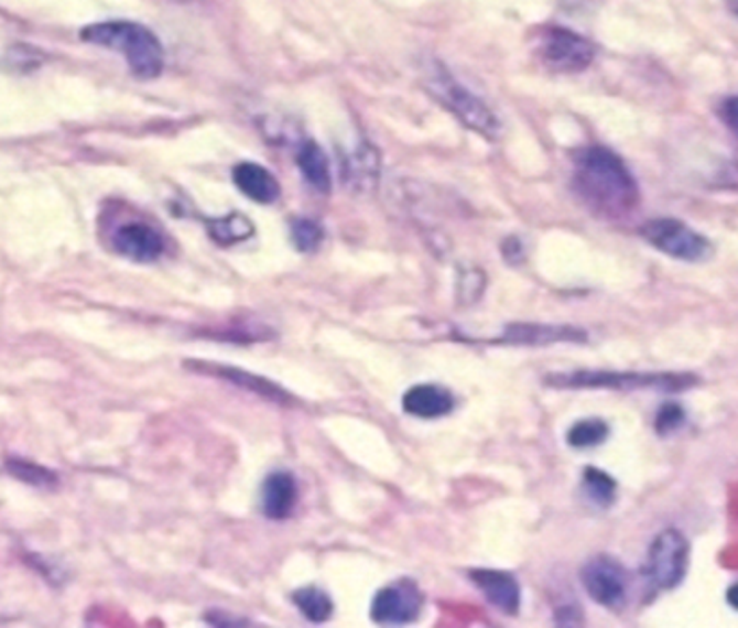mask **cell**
Returning a JSON list of instances; mask_svg holds the SVG:
<instances>
[{
  "instance_id": "cell-1",
  "label": "cell",
  "mask_w": 738,
  "mask_h": 628,
  "mask_svg": "<svg viewBox=\"0 0 738 628\" xmlns=\"http://www.w3.org/2000/svg\"><path fill=\"white\" fill-rule=\"evenodd\" d=\"M575 184L592 208L607 216H625L639 204V186L622 158L594 145L575 156Z\"/></svg>"
},
{
  "instance_id": "cell-2",
  "label": "cell",
  "mask_w": 738,
  "mask_h": 628,
  "mask_svg": "<svg viewBox=\"0 0 738 628\" xmlns=\"http://www.w3.org/2000/svg\"><path fill=\"white\" fill-rule=\"evenodd\" d=\"M80 40L121 54L137 78L152 80L164 69V48L154 31L130 20H106L80 31Z\"/></svg>"
},
{
  "instance_id": "cell-3",
  "label": "cell",
  "mask_w": 738,
  "mask_h": 628,
  "mask_svg": "<svg viewBox=\"0 0 738 628\" xmlns=\"http://www.w3.org/2000/svg\"><path fill=\"white\" fill-rule=\"evenodd\" d=\"M544 382L557 389H654L663 393H681L697 387L699 378L685 371H564L549 373Z\"/></svg>"
},
{
  "instance_id": "cell-4",
  "label": "cell",
  "mask_w": 738,
  "mask_h": 628,
  "mask_svg": "<svg viewBox=\"0 0 738 628\" xmlns=\"http://www.w3.org/2000/svg\"><path fill=\"white\" fill-rule=\"evenodd\" d=\"M425 89L432 94L434 100H438L454 117H458L463 126L471 128L486 139H497L499 119L495 117V112L467 87H463L447 69L436 67L425 80Z\"/></svg>"
},
{
  "instance_id": "cell-5",
  "label": "cell",
  "mask_w": 738,
  "mask_h": 628,
  "mask_svg": "<svg viewBox=\"0 0 738 628\" xmlns=\"http://www.w3.org/2000/svg\"><path fill=\"white\" fill-rule=\"evenodd\" d=\"M639 236L656 251L681 262H706L715 253L706 236L679 218H652L639 227Z\"/></svg>"
},
{
  "instance_id": "cell-6",
  "label": "cell",
  "mask_w": 738,
  "mask_h": 628,
  "mask_svg": "<svg viewBox=\"0 0 738 628\" xmlns=\"http://www.w3.org/2000/svg\"><path fill=\"white\" fill-rule=\"evenodd\" d=\"M688 571V542L679 529H663L650 544L643 576L654 589H676Z\"/></svg>"
},
{
  "instance_id": "cell-7",
  "label": "cell",
  "mask_w": 738,
  "mask_h": 628,
  "mask_svg": "<svg viewBox=\"0 0 738 628\" xmlns=\"http://www.w3.org/2000/svg\"><path fill=\"white\" fill-rule=\"evenodd\" d=\"M538 53L542 63L553 72L577 74L592 65L596 48L589 40L580 37L575 31L562 26H546L542 29Z\"/></svg>"
},
{
  "instance_id": "cell-8",
  "label": "cell",
  "mask_w": 738,
  "mask_h": 628,
  "mask_svg": "<svg viewBox=\"0 0 738 628\" xmlns=\"http://www.w3.org/2000/svg\"><path fill=\"white\" fill-rule=\"evenodd\" d=\"M580 583L589 598L607 609H620L629 594V573L611 555H596L580 569Z\"/></svg>"
},
{
  "instance_id": "cell-9",
  "label": "cell",
  "mask_w": 738,
  "mask_h": 628,
  "mask_svg": "<svg viewBox=\"0 0 738 628\" xmlns=\"http://www.w3.org/2000/svg\"><path fill=\"white\" fill-rule=\"evenodd\" d=\"M423 607V596L420 587L404 578L398 583H391L382 589L371 600V620L376 625H411L420 618Z\"/></svg>"
},
{
  "instance_id": "cell-10",
  "label": "cell",
  "mask_w": 738,
  "mask_h": 628,
  "mask_svg": "<svg viewBox=\"0 0 738 628\" xmlns=\"http://www.w3.org/2000/svg\"><path fill=\"white\" fill-rule=\"evenodd\" d=\"M110 247L130 262L152 263L164 253V238L145 220H126L110 231Z\"/></svg>"
},
{
  "instance_id": "cell-11",
  "label": "cell",
  "mask_w": 738,
  "mask_h": 628,
  "mask_svg": "<svg viewBox=\"0 0 738 628\" xmlns=\"http://www.w3.org/2000/svg\"><path fill=\"white\" fill-rule=\"evenodd\" d=\"M587 333L579 326L568 324H531L519 322L506 326L497 344L510 346H551V344H585Z\"/></svg>"
},
{
  "instance_id": "cell-12",
  "label": "cell",
  "mask_w": 738,
  "mask_h": 628,
  "mask_svg": "<svg viewBox=\"0 0 738 628\" xmlns=\"http://www.w3.org/2000/svg\"><path fill=\"white\" fill-rule=\"evenodd\" d=\"M188 367H193V369H197L202 373L218 376V378H223V380H227V382H231V385H236L240 389L258 393L260 398L270 400V402L283 404V407H294L296 404V400L285 389H281L272 380L262 378V376H256L251 371H245V369H238V367L214 366V364H206V361H188Z\"/></svg>"
},
{
  "instance_id": "cell-13",
  "label": "cell",
  "mask_w": 738,
  "mask_h": 628,
  "mask_svg": "<svg viewBox=\"0 0 738 628\" xmlns=\"http://www.w3.org/2000/svg\"><path fill=\"white\" fill-rule=\"evenodd\" d=\"M471 581L477 589L484 594V598L499 609L501 614L517 616L521 609V587L519 581L510 573L503 571H490V569H475L471 571Z\"/></svg>"
},
{
  "instance_id": "cell-14",
  "label": "cell",
  "mask_w": 738,
  "mask_h": 628,
  "mask_svg": "<svg viewBox=\"0 0 738 628\" xmlns=\"http://www.w3.org/2000/svg\"><path fill=\"white\" fill-rule=\"evenodd\" d=\"M299 497L296 479L287 472L270 473L262 486V512L270 521H283L292 515Z\"/></svg>"
},
{
  "instance_id": "cell-15",
  "label": "cell",
  "mask_w": 738,
  "mask_h": 628,
  "mask_svg": "<svg viewBox=\"0 0 738 628\" xmlns=\"http://www.w3.org/2000/svg\"><path fill=\"white\" fill-rule=\"evenodd\" d=\"M402 409L411 418H445L454 411V396L438 385H415L404 393Z\"/></svg>"
},
{
  "instance_id": "cell-16",
  "label": "cell",
  "mask_w": 738,
  "mask_h": 628,
  "mask_svg": "<svg viewBox=\"0 0 738 628\" xmlns=\"http://www.w3.org/2000/svg\"><path fill=\"white\" fill-rule=\"evenodd\" d=\"M234 182L245 197H249L258 204H264V206L274 204L281 195V186L274 180V175L256 162L238 164L234 169Z\"/></svg>"
},
{
  "instance_id": "cell-17",
  "label": "cell",
  "mask_w": 738,
  "mask_h": 628,
  "mask_svg": "<svg viewBox=\"0 0 738 628\" xmlns=\"http://www.w3.org/2000/svg\"><path fill=\"white\" fill-rule=\"evenodd\" d=\"M380 175V158L371 145H361L344 164V180L350 188L371 191Z\"/></svg>"
},
{
  "instance_id": "cell-18",
  "label": "cell",
  "mask_w": 738,
  "mask_h": 628,
  "mask_svg": "<svg viewBox=\"0 0 738 628\" xmlns=\"http://www.w3.org/2000/svg\"><path fill=\"white\" fill-rule=\"evenodd\" d=\"M305 180L319 191V193H328L330 191V166H328V158L322 152V148H317L316 143H305L299 152L296 158Z\"/></svg>"
},
{
  "instance_id": "cell-19",
  "label": "cell",
  "mask_w": 738,
  "mask_h": 628,
  "mask_svg": "<svg viewBox=\"0 0 738 628\" xmlns=\"http://www.w3.org/2000/svg\"><path fill=\"white\" fill-rule=\"evenodd\" d=\"M208 231H210L211 240L227 247V245H236V242H245L253 236L256 227L253 223L234 212V214H227L223 218H214V220H208Z\"/></svg>"
},
{
  "instance_id": "cell-20",
  "label": "cell",
  "mask_w": 738,
  "mask_h": 628,
  "mask_svg": "<svg viewBox=\"0 0 738 628\" xmlns=\"http://www.w3.org/2000/svg\"><path fill=\"white\" fill-rule=\"evenodd\" d=\"M4 472L9 473L13 479L31 486V488H40V490H53L58 486V475L37 463L24 461V458H9L4 463Z\"/></svg>"
},
{
  "instance_id": "cell-21",
  "label": "cell",
  "mask_w": 738,
  "mask_h": 628,
  "mask_svg": "<svg viewBox=\"0 0 738 628\" xmlns=\"http://www.w3.org/2000/svg\"><path fill=\"white\" fill-rule=\"evenodd\" d=\"M294 605L305 614V618L314 625H322L333 616V600L326 592H322L319 587L307 585L301 587L292 594Z\"/></svg>"
},
{
  "instance_id": "cell-22",
  "label": "cell",
  "mask_w": 738,
  "mask_h": 628,
  "mask_svg": "<svg viewBox=\"0 0 738 628\" xmlns=\"http://www.w3.org/2000/svg\"><path fill=\"white\" fill-rule=\"evenodd\" d=\"M583 490L592 504L600 508H609L616 501L618 484L609 473L600 472L596 467H587L583 472Z\"/></svg>"
},
{
  "instance_id": "cell-23",
  "label": "cell",
  "mask_w": 738,
  "mask_h": 628,
  "mask_svg": "<svg viewBox=\"0 0 738 628\" xmlns=\"http://www.w3.org/2000/svg\"><path fill=\"white\" fill-rule=\"evenodd\" d=\"M607 438H609V425H607V421L598 418L580 419L566 434L568 445L575 447V450L598 447Z\"/></svg>"
},
{
  "instance_id": "cell-24",
  "label": "cell",
  "mask_w": 738,
  "mask_h": 628,
  "mask_svg": "<svg viewBox=\"0 0 738 628\" xmlns=\"http://www.w3.org/2000/svg\"><path fill=\"white\" fill-rule=\"evenodd\" d=\"M324 238L322 225L312 218H299L292 223V242L301 253L316 251Z\"/></svg>"
},
{
  "instance_id": "cell-25",
  "label": "cell",
  "mask_w": 738,
  "mask_h": 628,
  "mask_svg": "<svg viewBox=\"0 0 738 628\" xmlns=\"http://www.w3.org/2000/svg\"><path fill=\"white\" fill-rule=\"evenodd\" d=\"M685 411H683L681 404H676V402H665V404L659 409L656 418H654V430H656L661 436L672 434V432H676V430L685 423Z\"/></svg>"
},
{
  "instance_id": "cell-26",
  "label": "cell",
  "mask_w": 738,
  "mask_h": 628,
  "mask_svg": "<svg viewBox=\"0 0 738 628\" xmlns=\"http://www.w3.org/2000/svg\"><path fill=\"white\" fill-rule=\"evenodd\" d=\"M26 560H29V564H31L37 573H42V575L46 576L53 585H61V581L65 578V571L58 569L54 562H51V560L44 557V555H40V553L29 555Z\"/></svg>"
},
{
  "instance_id": "cell-27",
  "label": "cell",
  "mask_w": 738,
  "mask_h": 628,
  "mask_svg": "<svg viewBox=\"0 0 738 628\" xmlns=\"http://www.w3.org/2000/svg\"><path fill=\"white\" fill-rule=\"evenodd\" d=\"M721 117L728 123V128L738 137V96L737 98H728L724 106H721Z\"/></svg>"
},
{
  "instance_id": "cell-28",
  "label": "cell",
  "mask_w": 738,
  "mask_h": 628,
  "mask_svg": "<svg viewBox=\"0 0 738 628\" xmlns=\"http://www.w3.org/2000/svg\"><path fill=\"white\" fill-rule=\"evenodd\" d=\"M726 600H728V605H730L732 609H737L738 611V583L730 585V589H728V594H726Z\"/></svg>"
},
{
  "instance_id": "cell-29",
  "label": "cell",
  "mask_w": 738,
  "mask_h": 628,
  "mask_svg": "<svg viewBox=\"0 0 738 628\" xmlns=\"http://www.w3.org/2000/svg\"><path fill=\"white\" fill-rule=\"evenodd\" d=\"M506 247H514L517 251H521V245H519V242L514 245V238L506 240ZM506 258H508L510 262H517V260H521V256H519V253H514V251H506Z\"/></svg>"
},
{
  "instance_id": "cell-30",
  "label": "cell",
  "mask_w": 738,
  "mask_h": 628,
  "mask_svg": "<svg viewBox=\"0 0 738 628\" xmlns=\"http://www.w3.org/2000/svg\"><path fill=\"white\" fill-rule=\"evenodd\" d=\"M726 7L730 9L732 15H737L738 18V0H726Z\"/></svg>"
}]
</instances>
